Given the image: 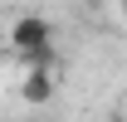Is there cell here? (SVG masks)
<instances>
[{
	"instance_id": "5b68a950",
	"label": "cell",
	"mask_w": 127,
	"mask_h": 122,
	"mask_svg": "<svg viewBox=\"0 0 127 122\" xmlns=\"http://www.w3.org/2000/svg\"><path fill=\"white\" fill-rule=\"evenodd\" d=\"M0 122H5V117H0Z\"/></svg>"
},
{
	"instance_id": "277c9868",
	"label": "cell",
	"mask_w": 127,
	"mask_h": 122,
	"mask_svg": "<svg viewBox=\"0 0 127 122\" xmlns=\"http://www.w3.org/2000/svg\"><path fill=\"white\" fill-rule=\"evenodd\" d=\"M30 122H49V117H30Z\"/></svg>"
},
{
	"instance_id": "3957f363",
	"label": "cell",
	"mask_w": 127,
	"mask_h": 122,
	"mask_svg": "<svg viewBox=\"0 0 127 122\" xmlns=\"http://www.w3.org/2000/svg\"><path fill=\"white\" fill-rule=\"evenodd\" d=\"M117 5H122V20H127V0H117Z\"/></svg>"
},
{
	"instance_id": "6da1fadb",
	"label": "cell",
	"mask_w": 127,
	"mask_h": 122,
	"mask_svg": "<svg viewBox=\"0 0 127 122\" xmlns=\"http://www.w3.org/2000/svg\"><path fill=\"white\" fill-rule=\"evenodd\" d=\"M10 49L25 59V68H54V25L44 15H20L10 25Z\"/></svg>"
},
{
	"instance_id": "7a4b0ae2",
	"label": "cell",
	"mask_w": 127,
	"mask_h": 122,
	"mask_svg": "<svg viewBox=\"0 0 127 122\" xmlns=\"http://www.w3.org/2000/svg\"><path fill=\"white\" fill-rule=\"evenodd\" d=\"M54 98V68H25L20 78V103L25 107H44Z\"/></svg>"
},
{
	"instance_id": "8992f818",
	"label": "cell",
	"mask_w": 127,
	"mask_h": 122,
	"mask_svg": "<svg viewBox=\"0 0 127 122\" xmlns=\"http://www.w3.org/2000/svg\"><path fill=\"white\" fill-rule=\"evenodd\" d=\"M122 122H127V117H122Z\"/></svg>"
}]
</instances>
